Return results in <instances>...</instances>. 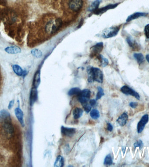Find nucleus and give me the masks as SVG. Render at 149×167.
I'll return each mask as SVG.
<instances>
[{
	"label": "nucleus",
	"mask_w": 149,
	"mask_h": 167,
	"mask_svg": "<svg viewBox=\"0 0 149 167\" xmlns=\"http://www.w3.org/2000/svg\"><path fill=\"white\" fill-rule=\"evenodd\" d=\"M88 80L90 83L95 81L98 83H102L103 75L102 71L99 68L91 67L87 70Z\"/></svg>",
	"instance_id": "f257e3e1"
},
{
	"label": "nucleus",
	"mask_w": 149,
	"mask_h": 167,
	"mask_svg": "<svg viewBox=\"0 0 149 167\" xmlns=\"http://www.w3.org/2000/svg\"><path fill=\"white\" fill-rule=\"evenodd\" d=\"M62 25V21L61 19H57L55 22L51 21L46 25V31L49 32L51 34L55 33L60 29Z\"/></svg>",
	"instance_id": "f03ea898"
},
{
	"label": "nucleus",
	"mask_w": 149,
	"mask_h": 167,
	"mask_svg": "<svg viewBox=\"0 0 149 167\" xmlns=\"http://www.w3.org/2000/svg\"><path fill=\"white\" fill-rule=\"evenodd\" d=\"M120 30V27H111L106 29L102 34V36L105 39H109L116 36Z\"/></svg>",
	"instance_id": "7ed1b4c3"
},
{
	"label": "nucleus",
	"mask_w": 149,
	"mask_h": 167,
	"mask_svg": "<svg viewBox=\"0 0 149 167\" xmlns=\"http://www.w3.org/2000/svg\"><path fill=\"white\" fill-rule=\"evenodd\" d=\"M3 129L5 135L8 138H11L14 134V128L12 122L3 123Z\"/></svg>",
	"instance_id": "20e7f679"
},
{
	"label": "nucleus",
	"mask_w": 149,
	"mask_h": 167,
	"mask_svg": "<svg viewBox=\"0 0 149 167\" xmlns=\"http://www.w3.org/2000/svg\"><path fill=\"white\" fill-rule=\"evenodd\" d=\"M82 5L83 2L82 0H69L68 3L69 9L74 12H78L81 9Z\"/></svg>",
	"instance_id": "39448f33"
},
{
	"label": "nucleus",
	"mask_w": 149,
	"mask_h": 167,
	"mask_svg": "<svg viewBox=\"0 0 149 167\" xmlns=\"http://www.w3.org/2000/svg\"><path fill=\"white\" fill-rule=\"evenodd\" d=\"M120 90L124 94H125L130 95L134 97L137 100L140 99V96L139 93L126 85L123 86L121 88Z\"/></svg>",
	"instance_id": "423d86ee"
},
{
	"label": "nucleus",
	"mask_w": 149,
	"mask_h": 167,
	"mask_svg": "<svg viewBox=\"0 0 149 167\" xmlns=\"http://www.w3.org/2000/svg\"><path fill=\"white\" fill-rule=\"evenodd\" d=\"M148 121L149 115L147 114H144L141 118L140 120L137 124V132L138 133H140L142 132L146 124L147 123Z\"/></svg>",
	"instance_id": "0eeeda50"
},
{
	"label": "nucleus",
	"mask_w": 149,
	"mask_h": 167,
	"mask_svg": "<svg viewBox=\"0 0 149 167\" xmlns=\"http://www.w3.org/2000/svg\"><path fill=\"white\" fill-rule=\"evenodd\" d=\"M0 121L2 123L7 122H12L11 115L9 113L5 110L0 111Z\"/></svg>",
	"instance_id": "6e6552de"
},
{
	"label": "nucleus",
	"mask_w": 149,
	"mask_h": 167,
	"mask_svg": "<svg viewBox=\"0 0 149 167\" xmlns=\"http://www.w3.org/2000/svg\"><path fill=\"white\" fill-rule=\"evenodd\" d=\"M61 132L64 135L66 136L71 137L75 134L76 130L74 128H70L62 126L61 128Z\"/></svg>",
	"instance_id": "1a4fd4ad"
},
{
	"label": "nucleus",
	"mask_w": 149,
	"mask_h": 167,
	"mask_svg": "<svg viewBox=\"0 0 149 167\" xmlns=\"http://www.w3.org/2000/svg\"><path fill=\"white\" fill-rule=\"evenodd\" d=\"M118 4H112V5H108L106 6L103 7V8H101L100 9H98L94 13L96 15H99V14H103L106 12L109 9H115L117 6Z\"/></svg>",
	"instance_id": "9d476101"
},
{
	"label": "nucleus",
	"mask_w": 149,
	"mask_h": 167,
	"mask_svg": "<svg viewBox=\"0 0 149 167\" xmlns=\"http://www.w3.org/2000/svg\"><path fill=\"white\" fill-rule=\"evenodd\" d=\"M15 114H16V116L18 119L19 120L21 124L23 126H24L25 123H24V119H23L24 118V114H23L22 110L20 109L19 107L16 108L15 109Z\"/></svg>",
	"instance_id": "9b49d317"
},
{
	"label": "nucleus",
	"mask_w": 149,
	"mask_h": 167,
	"mask_svg": "<svg viewBox=\"0 0 149 167\" xmlns=\"http://www.w3.org/2000/svg\"><path fill=\"white\" fill-rule=\"evenodd\" d=\"M147 15V13L144 12H136L133 13L132 14L130 15L126 19V22H131L133 20L136 19L138 18H140L141 17H144Z\"/></svg>",
	"instance_id": "f8f14e48"
},
{
	"label": "nucleus",
	"mask_w": 149,
	"mask_h": 167,
	"mask_svg": "<svg viewBox=\"0 0 149 167\" xmlns=\"http://www.w3.org/2000/svg\"><path fill=\"white\" fill-rule=\"evenodd\" d=\"M128 118V116L127 114L126 113H124L117 120V122L121 126H123L126 124Z\"/></svg>",
	"instance_id": "ddd939ff"
},
{
	"label": "nucleus",
	"mask_w": 149,
	"mask_h": 167,
	"mask_svg": "<svg viewBox=\"0 0 149 167\" xmlns=\"http://www.w3.org/2000/svg\"><path fill=\"white\" fill-rule=\"evenodd\" d=\"M126 41L130 47L132 48L133 50H136L138 49L139 47L138 44L131 37H128L126 39Z\"/></svg>",
	"instance_id": "4468645a"
},
{
	"label": "nucleus",
	"mask_w": 149,
	"mask_h": 167,
	"mask_svg": "<svg viewBox=\"0 0 149 167\" xmlns=\"http://www.w3.org/2000/svg\"><path fill=\"white\" fill-rule=\"evenodd\" d=\"M101 2L100 0H96L94 1L92 4H91L90 6L89 7L88 10L89 12H95L97 9H98L99 7Z\"/></svg>",
	"instance_id": "2eb2a0df"
},
{
	"label": "nucleus",
	"mask_w": 149,
	"mask_h": 167,
	"mask_svg": "<svg viewBox=\"0 0 149 167\" xmlns=\"http://www.w3.org/2000/svg\"><path fill=\"white\" fill-rule=\"evenodd\" d=\"M83 110L79 107H76L73 111V115L74 119H77L80 118L83 114Z\"/></svg>",
	"instance_id": "dca6fc26"
},
{
	"label": "nucleus",
	"mask_w": 149,
	"mask_h": 167,
	"mask_svg": "<svg viewBox=\"0 0 149 167\" xmlns=\"http://www.w3.org/2000/svg\"><path fill=\"white\" fill-rule=\"evenodd\" d=\"M103 43L99 42L92 47V51L93 53L97 54L99 53L103 48Z\"/></svg>",
	"instance_id": "f3484780"
},
{
	"label": "nucleus",
	"mask_w": 149,
	"mask_h": 167,
	"mask_svg": "<svg viewBox=\"0 0 149 167\" xmlns=\"http://www.w3.org/2000/svg\"><path fill=\"white\" fill-rule=\"evenodd\" d=\"M64 161L63 158L61 156H58L54 163L55 167H62L64 165Z\"/></svg>",
	"instance_id": "a211bd4d"
},
{
	"label": "nucleus",
	"mask_w": 149,
	"mask_h": 167,
	"mask_svg": "<svg viewBox=\"0 0 149 167\" xmlns=\"http://www.w3.org/2000/svg\"><path fill=\"white\" fill-rule=\"evenodd\" d=\"M6 52L9 54H17L21 52L20 48L16 47H8L5 49Z\"/></svg>",
	"instance_id": "6ab92c4d"
},
{
	"label": "nucleus",
	"mask_w": 149,
	"mask_h": 167,
	"mask_svg": "<svg viewBox=\"0 0 149 167\" xmlns=\"http://www.w3.org/2000/svg\"><path fill=\"white\" fill-rule=\"evenodd\" d=\"M133 56L139 64H142L144 61V57L141 53H134Z\"/></svg>",
	"instance_id": "aec40b11"
},
{
	"label": "nucleus",
	"mask_w": 149,
	"mask_h": 167,
	"mask_svg": "<svg viewBox=\"0 0 149 167\" xmlns=\"http://www.w3.org/2000/svg\"><path fill=\"white\" fill-rule=\"evenodd\" d=\"M38 97V92L37 89L34 87L32 90L31 95V102L32 104H33L36 102Z\"/></svg>",
	"instance_id": "412c9836"
},
{
	"label": "nucleus",
	"mask_w": 149,
	"mask_h": 167,
	"mask_svg": "<svg viewBox=\"0 0 149 167\" xmlns=\"http://www.w3.org/2000/svg\"><path fill=\"white\" fill-rule=\"evenodd\" d=\"M90 95H91V92H90V90H88V89H84V90H81L80 93L78 94V96L85 97L88 99H89L90 98Z\"/></svg>",
	"instance_id": "4be33fe9"
},
{
	"label": "nucleus",
	"mask_w": 149,
	"mask_h": 167,
	"mask_svg": "<svg viewBox=\"0 0 149 167\" xmlns=\"http://www.w3.org/2000/svg\"><path fill=\"white\" fill-rule=\"evenodd\" d=\"M40 83V73L39 71L36 73L35 75V78L34 80V86L35 88H37L39 87Z\"/></svg>",
	"instance_id": "5701e85b"
},
{
	"label": "nucleus",
	"mask_w": 149,
	"mask_h": 167,
	"mask_svg": "<svg viewBox=\"0 0 149 167\" xmlns=\"http://www.w3.org/2000/svg\"><path fill=\"white\" fill-rule=\"evenodd\" d=\"M81 90L78 87H73L71 88L68 92V94L70 96H72L74 95H78Z\"/></svg>",
	"instance_id": "b1692460"
},
{
	"label": "nucleus",
	"mask_w": 149,
	"mask_h": 167,
	"mask_svg": "<svg viewBox=\"0 0 149 167\" xmlns=\"http://www.w3.org/2000/svg\"><path fill=\"white\" fill-rule=\"evenodd\" d=\"M13 69L14 72L19 76H22L23 74V71L22 68L19 65H15L13 66Z\"/></svg>",
	"instance_id": "393cba45"
},
{
	"label": "nucleus",
	"mask_w": 149,
	"mask_h": 167,
	"mask_svg": "<svg viewBox=\"0 0 149 167\" xmlns=\"http://www.w3.org/2000/svg\"><path fill=\"white\" fill-rule=\"evenodd\" d=\"M90 116L93 119H97L99 117V113L98 111L96 109H93L90 112Z\"/></svg>",
	"instance_id": "a878e982"
},
{
	"label": "nucleus",
	"mask_w": 149,
	"mask_h": 167,
	"mask_svg": "<svg viewBox=\"0 0 149 167\" xmlns=\"http://www.w3.org/2000/svg\"><path fill=\"white\" fill-rule=\"evenodd\" d=\"M104 164L106 165H110L113 164V160L110 154L108 155L105 158Z\"/></svg>",
	"instance_id": "bb28decb"
},
{
	"label": "nucleus",
	"mask_w": 149,
	"mask_h": 167,
	"mask_svg": "<svg viewBox=\"0 0 149 167\" xmlns=\"http://www.w3.org/2000/svg\"><path fill=\"white\" fill-rule=\"evenodd\" d=\"M33 56L37 58H41L42 56V52L40 50L38 49H35L33 50L32 52Z\"/></svg>",
	"instance_id": "cd10ccee"
},
{
	"label": "nucleus",
	"mask_w": 149,
	"mask_h": 167,
	"mask_svg": "<svg viewBox=\"0 0 149 167\" xmlns=\"http://www.w3.org/2000/svg\"><path fill=\"white\" fill-rule=\"evenodd\" d=\"M98 92L97 95H96V100L100 99L104 95L103 90L102 88H101L100 87H98Z\"/></svg>",
	"instance_id": "c85d7f7f"
},
{
	"label": "nucleus",
	"mask_w": 149,
	"mask_h": 167,
	"mask_svg": "<svg viewBox=\"0 0 149 167\" xmlns=\"http://www.w3.org/2000/svg\"><path fill=\"white\" fill-rule=\"evenodd\" d=\"M100 58L102 66H103V67H106V66H107L109 64V61L107 59L105 58L102 55H100V58Z\"/></svg>",
	"instance_id": "c756f323"
},
{
	"label": "nucleus",
	"mask_w": 149,
	"mask_h": 167,
	"mask_svg": "<svg viewBox=\"0 0 149 167\" xmlns=\"http://www.w3.org/2000/svg\"><path fill=\"white\" fill-rule=\"evenodd\" d=\"M134 147L135 148H139L140 149L142 148L143 146H144V144H143V141L141 140L137 141L134 143L133 145Z\"/></svg>",
	"instance_id": "7c9ffc66"
},
{
	"label": "nucleus",
	"mask_w": 149,
	"mask_h": 167,
	"mask_svg": "<svg viewBox=\"0 0 149 167\" xmlns=\"http://www.w3.org/2000/svg\"><path fill=\"white\" fill-rule=\"evenodd\" d=\"M82 106L84 107L85 111V112L88 113L91 111V106L90 104H89L88 103H86L84 104H82Z\"/></svg>",
	"instance_id": "2f4dec72"
},
{
	"label": "nucleus",
	"mask_w": 149,
	"mask_h": 167,
	"mask_svg": "<svg viewBox=\"0 0 149 167\" xmlns=\"http://www.w3.org/2000/svg\"><path fill=\"white\" fill-rule=\"evenodd\" d=\"M144 32L146 38L149 39V24L146 25L145 27Z\"/></svg>",
	"instance_id": "473e14b6"
},
{
	"label": "nucleus",
	"mask_w": 149,
	"mask_h": 167,
	"mask_svg": "<svg viewBox=\"0 0 149 167\" xmlns=\"http://www.w3.org/2000/svg\"><path fill=\"white\" fill-rule=\"evenodd\" d=\"M129 105L132 108H135L138 106V103L136 102H131Z\"/></svg>",
	"instance_id": "72a5a7b5"
},
{
	"label": "nucleus",
	"mask_w": 149,
	"mask_h": 167,
	"mask_svg": "<svg viewBox=\"0 0 149 167\" xmlns=\"http://www.w3.org/2000/svg\"><path fill=\"white\" fill-rule=\"evenodd\" d=\"M107 129L109 131H112L113 129V127L110 123H108L107 124Z\"/></svg>",
	"instance_id": "f704fd0d"
},
{
	"label": "nucleus",
	"mask_w": 149,
	"mask_h": 167,
	"mask_svg": "<svg viewBox=\"0 0 149 167\" xmlns=\"http://www.w3.org/2000/svg\"><path fill=\"white\" fill-rule=\"evenodd\" d=\"M89 104H90L91 106L93 107L95 106L96 104V101H95V100H92L90 101Z\"/></svg>",
	"instance_id": "c9c22d12"
},
{
	"label": "nucleus",
	"mask_w": 149,
	"mask_h": 167,
	"mask_svg": "<svg viewBox=\"0 0 149 167\" xmlns=\"http://www.w3.org/2000/svg\"><path fill=\"white\" fill-rule=\"evenodd\" d=\"M14 101H10L9 104V109H11V108L13 106V105H14Z\"/></svg>",
	"instance_id": "e433bc0d"
},
{
	"label": "nucleus",
	"mask_w": 149,
	"mask_h": 167,
	"mask_svg": "<svg viewBox=\"0 0 149 167\" xmlns=\"http://www.w3.org/2000/svg\"><path fill=\"white\" fill-rule=\"evenodd\" d=\"M146 59H147V61L149 63V55H147V56H146Z\"/></svg>",
	"instance_id": "4c0bfd02"
},
{
	"label": "nucleus",
	"mask_w": 149,
	"mask_h": 167,
	"mask_svg": "<svg viewBox=\"0 0 149 167\" xmlns=\"http://www.w3.org/2000/svg\"><path fill=\"white\" fill-rule=\"evenodd\" d=\"M123 149V152L124 154H125V149H126V148H122Z\"/></svg>",
	"instance_id": "58836bf2"
}]
</instances>
